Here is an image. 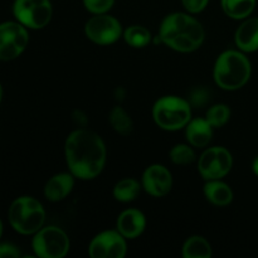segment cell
Returning a JSON list of instances; mask_svg holds the SVG:
<instances>
[{"instance_id": "1", "label": "cell", "mask_w": 258, "mask_h": 258, "mask_svg": "<svg viewBox=\"0 0 258 258\" xmlns=\"http://www.w3.org/2000/svg\"><path fill=\"white\" fill-rule=\"evenodd\" d=\"M64 156L75 178L91 180L102 173L107 160L105 141L95 131L78 127L66 139Z\"/></svg>"}, {"instance_id": "2", "label": "cell", "mask_w": 258, "mask_h": 258, "mask_svg": "<svg viewBox=\"0 0 258 258\" xmlns=\"http://www.w3.org/2000/svg\"><path fill=\"white\" fill-rule=\"evenodd\" d=\"M161 43L180 53L199 49L206 39L203 25L189 13H171L166 15L159 28Z\"/></svg>"}, {"instance_id": "3", "label": "cell", "mask_w": 258, "mask_h": 258, "mask_svg": "<svg viewBox=\"0 0 258 258\" xmlns=\"http://www.w3.org/2000/svg\"><path fill=\"white\" fill-rule=\"evenodd\" d=\"M251 62L242 50L228 49L218 55L213 68L214 82L224 91L243 87L251 77Z\"/></svg>"}, {"instance_id": "4", "label": "cell", "mask_w": 258, "mask_h": 258, "mask_svg": "<svg viewBox=\"0 0 258 258\" xmlns=\"http://www.w3.org/2000/svg\"><path fill=\"white\" fill-rule=\"evenodd\" d=\"M153 118L161 130H181L191 120V106L185 98L164 96L154 103Z\"/></svg>"}, {"instance_id": "5", "label": "cell", "mask_w": 258, "mask_h": 258, "mask_svg": "<svg viewBox=\"0 0 258 258\" xmlns=\"http://www.w3.org/2000/svg\"><path fill=\"white\" fill-rule=\"evenodd\" d=\"M9 222L20 234H35L45 222L42 203L33 197H19L9 208Z\"/></svg>"}, {"instance_id": "6", "label": "cell", "mask_w": 258, "mask_h": 258, "mask_svg": "<svg viewBox=\"0 0 258 258\" xmlns=\"http://www.w3.org/2000/svg\"><path fill=\"white\" fill-rule=\"evenodd\" d=\"M71 242L67 233L57 226L42 227L32 241L35 256L40 258H63L70 251Z\"/></svg>"}, {"instance_id": "7", "label": "cell", "mask_w": 258, "mask_h": 258, "mask_svg": "<svg viewBox=\"0 0 258 258\" xmlns=\"http://www.w3.org/2000/svg\"><path fill=\"white\" fill-rule=\"evenodd\" d=\"M13 13L24 27L42 29L52 19L53 8L50 0H15Z\"/></svg>"}, {"instance_id": "8", "label": "cell", "mask_w": 258, "mask_h": 258, "mask_svg": "<svg viewBox=\"0 0 258 258\" xmlns=\"http://www.w3.org/2000/svg\"><path fill=\"white\" fill-rule=\"evenodd\" d=\"M233 166V156L223 146L208 148L198 159V171L204 180L222 179L228 175Z\"/></svg>"}, {"instance_id": "9", "label": "cell", "mask_w": 258, "mask_h": 258, "mask_svg": "<svg viewBox=\"0 0 258 258\" xmlns=\"http://www.w3.org/2000/svg\"><path fill=\"white\" fill-rule=\"evenodd\" d=\"M122 25L112 15L92 14L86 22L85 34L95 44L110 45L117 42L122 37Z\"/></svg>"}, {"instance_id": "10", "label": "cell", "mask_w": 258, "mask_h": 258, "mask_svg": "<svg viewBox=\"0 0 258 258\" xmlns=\"http://www.w3.org/2000/svg\"><path fill=\"white\" fill-rule=\"evenodd\" d=\"M29 42L27 27L19 22L0 24V59L12 60L19 57Z\"/></svg>"}, {"instance_id": "11", "label": "cell", "mask_w": 258, "mask_h": 258, "mask_svg": "<svg viewBox=\"0 0 258 258\" xmlns=\"http://www.w3.org/2000/svg\"><path fill=\"white\" fill-rule=\"evenodd\" d=\"M127 253L126 238L116 231H103L92 238L88 254L92 258H123Z\"/></svg>"}, {"instance_id": "12", "label": "cell", "mask_w": 258, "mask_h": 258, "mask_svg": "<svg viewBox=\"0 0 258 258\" xmlns=\"http://www.w3.org/2000/svg\"><path fill=\"white\" fill-rule=\"evenodd\" d=\"M141 185L149 196L161 198L170 193L173 188V175L166 166L153 164L144 171Z\"/></svg>"}, {"instance_id": "13", "label": "cell", "mask_w": 258, "mask_h": 258, "mask_svg": "<svg viewBox=\"0 0 258 258\" xmlns=\"http://www.w3.org/2000/svg\"><path fill=\"white\" fill-rule=\"evenodd\" d=\"M146 228L145 214L135 208H128L121 212L116 222V229L126 239H135L144 233Z\"/></svg>"}, {"instance_id": "14", "label": "cell", "mask_w": 258, "mask_h": 258, "mask_svg": "<svg viewBox=\"0 0 258 258\" xmlns=\"http://www.w3.org/2000/svg\"><path fill=\"white\" fill-rule=\"evenodd\" d=\"M234 43L243 53L258 50V18H246L234 34Z\"/></svg>"}, {"instance_id": "15", "label": "cell", "mask_w": 258, "mask_h": 258, "mask_svg": "<svg viewBox=\"0 0 258 258\" xmlns=\"http://www.w3.org/2000/svg\"><path fill=\"white\" fill-rule=\"evenodd\" d=\"M75 188V176L71 173L53 175L44 186V196L49 202H60L67 198Z\"/></svg>"}, {"instance_id": "16", "label": "cell", "mask_w": 258, "mask_h": 258, "mask_svg": "<svg viewBox=\"0 0 258 258\" xmlns=\"http://www.w3.org/2000/svg\"><path fill=\"white\" fill-rule=\"evenodd\" d=\"M213 126L207 118H191L185 126V138L193 148H206L213 138Z\"/></svg>"}, {"instance_id": "17", "label": "cell", "mask_w": 258, "mask_h": 258, "mask_svg": "<svg viewBox=\"0 0 258 258\" xmlns=\"http://www.w3.org/2000/svg\"><path fill=\"white\" fill-rule=\"evenodd\" d=\"M203 191L207 201L216 207H227L233 201V190L222 179L207 180Z\"/></svg>"}, {"instance_id": "18", "label": "cell", "mask_w": 258, "mask_h": 258, "mask_svg": "<svg viewBox=\"0 0 258 258\" xmlns=\"http://www.w3.org/2000/svg\"><path fill=\"white\" fill-rule=\"evenodd\" d=\"M224 14L231 19L243 20L252 14L256 0H221Z\"/></svg>"}, {"instance_id": "19", "label": "cell", "mask_w": 258, "mask_h": 258, "mask_svg": "<svg viewBox=\"0 0 258 258\" xmlns=\"http://www.w3.org/2000/svg\"><path fill=\"white\" fill-rule=\"evenodd\" d=\"M141 188H143V185L136 179L123 178L113 186V198L121 203H130L138 198Z\"/></svg>"}, {"instance_id": "20", "label": "cell", "mask_w": 258, "mask_h": 258, "mask_svg": "<svg viewBox=\"0 0 258 258\" xmlns=\"http://www.w3.org/2000/svg\"><path fill=\"white\" fill-rule=\"evenodd\" d=\"M181 253L184 258H211L212 246L204 237L191 236L184 242Z\"/></svg>"}, {"instance_id": "21", "label": "cell", "mask_w": 258, "mask_h": 258, "mask_svg": "<svg viewBox=\"0 0 258 258\" xmlns=\"http://www.w3.org/2000/svg\"><path fill=\"white\" fill-rule=\"evenodd\" d=\"M122 38L133 48H144L153 40V35L148 28L136 24L126 28L122 33Z\"/></svg>"}, {"instance_id": "22", "label": "cell", "mask_w": 258, "mask_h": 258, "mask_svg": "<svg viewBox=\"0 0 258 258\" xmlns=\"http://www.w3.org/2000/svg\"><path fill=\"white\" fill-rule=\"evenodd\" d=\"M108 121H110V125L112 126L113 130L117 134H120V135H128L134 128L133 118L128 115L127 111L123 107H121V106H115L110 111Z\"/></svg>"}, {"instance_id": "23", "label": "cell", "mask_w": 258, "mask_h": 258, "mask_svg": "<svg viewBox=\"0 0 258 258\" xmlns=\"http://www.w3.org/2000/svg\"><path fill=\"white\" fill-rule=\"evenodd\" d=\"M169 158L175 165H188L197 160L196 151L190 144H176L169 151Z\"/></svg>"}, {"instance_id": "24", "label": "cell", "mask_w": 258, "mask_h": 258, "mask_svg": "<svg viewBox=\"0 0 258 258\" xmlns=\"http://www.w3.org/2000/svg\"><path fill=\"white\" fill-rule=\"evenodd\" d=\"M206 118L214 128L223 127L231 118V108L224 103H216L207 110Z\"/></svg>"}, {"instance_id": "25", "label": "cell", "mask_w": 258, "mask_h": 258, "mask_svg": "<svg viewBox=\"0 0 258 258\" xmlns=\"http://www.w3.org/2000/svg\"><path fill=\"white\" fill-rule=\"evenodd\" d=\"M211 91L208 90L207 87H196L190 91L189 93V103H190L191 107H196V108H202V107H206L207 105L211 101Z\"/></svg>"}, {"instance_id": "26", "label": "cell", "mask_w": 258, "mask_h": 258, "mask_svg": "<svg viewBox=\"0 0 258 258\" xmlns=\"http://www.w3.org/2000/svg\"><path fill=\"white\" fill-rule=\"evenodd\" d=\"M115 0H83L86 10L91 14H105L112 9Z\"/></svg>"}, {"instance_id": "27", "label": "cell", "mask_w": 258, "mask_h": 258, "mask_svg": "<svg viewBox=\"0 0 258 258\" xmlns=\"http://www.w3.org/2000/svg\"><path fill=\"white\" fill-rule=\"evenodd\" d=\"M209 0H181L184 9L189 14H198L202 13L207 7H208Z\"/></svg>"}, {"instance_id": "28", "label": "cell", "mask_w": 258, "mask_h": 258, "mask_svg": "<svg viewBox=\"0 0 258 258\" xmlns=\"http://www.w3.org/2000/svg\"><path fill=\"white\" fill-rule=\"evenodd\" d=\"M20 256V252L13 244L3 243L0 244V258H17Z\"/></svg>"}, {"instance_id": "29", "label": "cell", "mask_w": 258, "mask_h": 258, "mask_svg": "<svg viewBox=\"0 0 258 258\" xmlns=\"http://www.w3.org/2000/svg\"><path fill=\"white\" fill-rule=\"evenodd\" d=\"M73 120L76 121V123L77 125H80V127H85V123H83V121H86L87 122V117L85 116V113L82 112V111H78L76 110L75 112H73Z\"/></svg>"}, {"instance_id": "30", "label": "cell", "mask_w": 258, "mask_h": 258, "mask_svg": "<svg viewBox=\"0 0 258 258\" xmlns=\"http://www.w3.org/2000/svg\"><path fill=\"white\" fill-rule=\"evenodd\" d=\"M252 170H253V173L258 176V156L254 159L253 163H252Z\"/></svg>"}, {"instance_id": "31", "label": "cell", "mask_w": 258, "mask_h": 258, "mask_svg": "<svg viewBox=\"0 0 258 258\" xmlns=\"http://www.w3.org/2000/svg\"><path fill=\"white\" fill-rule=\"evenodd\" d=\"M2 234H3V223H2V219H0V238H2Z\"/></svg>"}, {"instance_id": "32", "label": "cell", "mask_w": 258, "mask_h": 258, "mask_svg": "<svg viewBox=\"0 0 258 258\" xmlns=\"http://www.w3.org/2000/svg\"><path fill=\"white\" fill-rule=\"evenodd\" d=\"M2 98H3V87L0 85V102H2Z\"/></svg>"}]
</instances>
